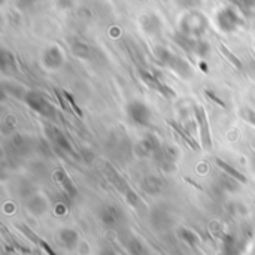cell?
<instances>
[{
	"label": "cell",
	"mask_w": 255,
	"mask_h": 255,
	"mask_svg": "<svg viewBox=\"0 0 255 255\" xmlns=\"http://www.w3.org/2000/svg\"><path fill=\"white\" fill-rule=\"evenodd\" d=\"M70 51L78 58H90L91 57V48L88 46V43L78 37L70 39Z\"/></svg>",
	"instance_id": "cell-14"
},
{
	"label": "cell",
	"mask_w": 255,
	"mask_h": 255,
	"mask_svg": "<svg viewBox=\"0 0 255 255\" xmlns=\"http://www.w3.org/2000/svg\"><path fill=\"white\" fill-rule=\"evenodd\" d=\"M126 200H127V203H128L131 208H134V209L140 205V199H139V196L136 194V191H133V190H128V191L126 193Z\"/></svg>",
	"instance_id": "cell-28"
},
{
	"label": "cell",
	"mask_w": 255,
	"mask_h": 255,
	"mask_svg": "<svg viewBox=\"0 0 255 255\" xmlns=\"http://www.w3.org/2000/svg\"><path fill=\"white\" fill-rule=\"evenodd\" d=\"M42 61H43V66L49 70H55V69H60L63 61H64V54L61 51V48L52 45L49 48L45 49L43 55H42Z\"/></svg>",
	"instance_id": "cell-9"
},
{
	"label": "cell",
	"mask_w": 255,
	"mask_h": 255,
	"mask_svg": "<svg viewBox=\"0 0 255 255\" xmlns=\"http://www.w3.org/2000/svg\"><path fill=\"white\" fill-rule=\"evenodd\" d=\"M39 247H40V248H42V250H43V251H45V253H46L48 255H57L55 253H54V251H52V248H51V247H49V245H48L45 241H42V242L39 244Z\"/></svg>",
	"instance_id": "cell-33"
},
{
	"label": "cell",
	"mask_w": 255,
	"mask_h": 255,
	"mask_svg": "<svg viewBox=\"0 0 255 255\" xmlns=\"http://www.w3.org/2000/svg\"><path fill=\"white\" fill-rule=\"evenodd\" d=\"M0 66L4 73H13L16 72V63L13 60V55L7 51H1L0 55Z\"/></svg>",
	"instance_id": "cell-19"
},
{
	"label": "cell",
	"mask_w": 255,
	"mask_h": 255,
	"mask_svg": "<svg viewBox=\"0 0 255 255\" xmlns=\"http://www.w3.org/2000/svg\"><path fill=\"white\" fill-rule=\"evenodd\" d=\"M18 229H19V230H21V232L25 235V238H28V239H30L33 244L39 245V244L42 242V239H40V238H37V236H36V235H34V233H33V232H31L28 227H25V226H18Z\"/></svg>",
	"instance_id": "cell-29"
},
{
	"label": "cell",
	"mask_w": 255,
	"mask_h": 255,
	"mask_svg": "<svg viewBox=\"0 0 255 255\" xmlns=\"http://www.w3.org/2000/svg\"><path fill=\"white\" fill-rule=\"evenodd\" d=\"M24 102L27 103V106L30 109H33L34 112H37L39 115L45 117V118H54L55 117V106L39 91H27L24 94Z\"/></svg>",
	"instance_id": "cell-4"
},
{
	"label": "cell",
	"mask_w": 255,
	"mask_h": 255,
	"mask_svg": "<svg viewBox=\"0 0 255 255\" xmlns=\"http://www.w3.org/2000/svg\"><path fill=\"white\" fill-rule=\"evenodd\" d=\"M99 255H117V254H115V251H114V250H111V248H105V250H102V251H100V254Z\"/></svg>",
	"instance_id": "cell-34"
},
{
	"label": "cell",
	"mask_w": 255,
	"mask_h": 255,
	"mask_svg": "<svg viewBox=\"0 0 255 255\" xmlns=\"http://www.w3.org/2000/svg\"><path fill=\"white\" fill-rule=\"evenodd\" d=\"M45 133L48 136V139L55 145L58 146L60 149H63L64 152H73V148H72V143L69 142V139L64 136V133L61 130H58L57 127L54 126H46L45 127Z\"/></svg>",
	"instance_id": "cell-10"
},
{
	"label": "cell",
	"mask_w": 255,
	"mask_h": 255,
	"mask_svg": "<svg viewBox=\"0 0 255 255\" xmlns=\"http://www.w3.org/2000/svg\"><path fill=\"white\" fill-rule=\"evenodd\" d=\"M63 94H64V99L69 102V105H70V108H72V111L76 114V117H79V118H82V111H81V108L76 105V102H75V99H73V96L69 93V91H63Z\"/></svg>",
	"instance_id": "cell-27"
},
{
	"label": "cell",
	"mask_w": 255,
	"mask_h": 255,
	"mask_svg": "<svg viewBox=\"0 0 255 255\" xmlns=\"http://www.w3.org/2000/svg\"><path fill=\"white\" fill-rule=\"evenodd\" d=\"M223 248H224L226 255L239 254V242H238V239H236L235 236H232V235H227V236L224 238V245H223Z\"/></svg>",
	"instance_id": "cell-24"
},
{
	"label": "cell",
	"mask_w": 255,
	"mask_h": 255,
	"mask_svg": "<svg viewBox=\"0 0 255 255\" xmlns=\"http://www.w3.org/2000/svg\"><path fill=\"white\" fill-rule=\"evenodd\" d=\"M126 112H127L128 121L133 126H136V127H149V124H151V111L143 102H140V100L128 102V105L126 108Z\"/></svg>",
	"instance_id": "cell-5"
},
{
	"label": "cell",
	"mask_w": 255,
	"mask_h": 255,
	"mask_svg": "<svg viewBox=\"0 0 255 255\" xmlns=\"http://www.w3.org/2000/svg\"><path fill=\"white\" fill-rule=\"evenodd\" d=\"M54 179L63 187V190H64L70 197H76L78 190H76L75 184L70 181V178L67 176V173H66L64 169H57V170L54 172Z\"/></svg>",
	"instance_id": "cell-13"
},
{
	"label": "cell",
	"mask_w": 255,
	"mask_h": 255,
	"mask_svg": "<svg viewBox=\"0 0 255 255\" xmlns=\"http://www.w3.org/2000/svg\"><path fill=\"white\" fill-rule=\"evenodd\" d=\"M194 115L199 124V131H200V140L205 149H211L212 148V139H211V128H209V121H208V115L203 106L200 105H194Z\"/></svg>",
	"instance_id": "cell-7"
},
{
	"label": "cell",
	"mask_w": 255,
	"mask_h": 255,
	"mask_svg": "<svg viewBox=\"0 0 255 255\" xmlns=\"http://www.w3.org/2000/svg\"><path fill=\"white\" fill-rule=\"evenodd\" d=\"M178 236H179L181 241L185 242L188 247H196V245L199 244V236H197L193 230H190V229H185V227L179 229V230H178Z\"/></svg>",
	"instance_id": "cell-22"
},
{
	"label": "cell",
	"mask_w": 255,
	"mask_h": 255,
	"mask_svg": "<svg viewBox=\"0 0 255 255\" xmlns=\"http://www.w3.org/2000/svg\"><path fill=\"white\" fill-rule=\"evenodd\" d=\"M106 172H108V178L111 179V182L115 185V188H117V190H120V191H121V193H124V194L130 190V188H128V185H127V182H126V181H124L118 173H117V170H115L112 166H109V164H108V166H106Z\"/></svg>",
	"instance_id": "cell-18"
},
{
	"label": "cell",
	"mask_w": 255,
	"mask_h": 255,
	"mask_svg": "<svg viewBox=\"0 0 255 255\" xmlns=\"http://www.w3.org/2000/svg\"><path fill=\"white\" fill-rule=\"evenodd\" d=\"M139 75H140L142 81H143L149 88L158 91L161 96H164V97H173V96H175V91H173L169 85H166L157 75H154V73H151V72H145V70H140Z\"/></svg>",
	"instance_id": "cell-8"
},
{
	"label": "cell",
	"mask_w": 255,
	"mask_h": 255,
	"mask_svg": "<svg viewBox=\"0 0 255 255\" xmlns=\"http://www.w3.org/2000/svg\"><path fill=\"white\" fill-rule=\"evenodd\" d=\"M215 163H217V166L227 175V176H230L232 179H235L236 182H241V184H247V178H245V175H242L239 170H236L233 166H230L229 163H226L224 160H221V158H215Z\"/></svg>",
	"instance_id": "cell-16"
},
{
	"label": "cell",
	"mask_w": 255,
	"mask_h": 255,
	"mask_svg": "<svg viewBox=\"0 0 255 255\" xmlns=\"http://www.w3.org/2000/svg\"><path fill=\"white\" fill-rule=\"evenodd\" d=\"M200 69H202V70H205V72H208V67H206V64H205V63H200Z\"/></svg>",
	"instance_id": "cell-35"
},
{
	"label": "cell",
	"mask_w": 255,
	"mask_h": 255,
	"mask_svg": "<svg viewBox=\"0 0 255 255\" xmlns=\"http://www.w3.org/2000/svg\"><path fill=\"white\" fill-rule=\"evenodd\" d=\"M99 217H100L102 224L111 229V227H115V226L120 224V221H121V218H123V214H121V211H120L117 206H114V205H106V206H103V208L100 209Z\"/></svg>",
	"instance_id": "cell-11"
},
{
	"label": "cell",
	"mask_w": 255,
	"mask_h": 255,
	"mask_svg": "<svg viewBox=\"0 0 255 255\" xmlns=\"http://www.w3.org/2000/svg\"><path fill=\"white\" fill-rule=\"evenodd\" d=\"M140 24L145 31L148 33H157L160 30V21L155 15H143L140 16Z\"/></svg>",
	"instance_id": "cell-21"
},
{
	"label": "cell",
	"mask_w": 255,
	"mask_h": 255,
	"mask_svg": "<svg viewBox=\"0 0 255 255\" xmlns=\"http://www.w3.org/2000/svg\"><path fill=\"white\" fill-rule=\"evenodd\" d=\"M127 251L131 255H143L145 253V247L142 245V242L136 238H131L127 244Z\"/></svg>",
	"instance_id": "cell-25"
},
{
	"label": "cell",
	"mask_w": 255,
	"mask_h": 255,
	"mask_svg": "<svg viewBox=\"0 0 255 255\" xmlns=\"http://www.w3.org/2000/svg\"><path fill=\"white\" fill-rule=\"evenodd\" d=\"M154 54L158 60V63L161 66H166L169 69H172L175 73H178L181 78L184 79H188L190 76H193V69L191 66L179 55L173 54L172 51H169L167 48L164 46H157L154 49Z\"/></svg>",
	"instance_id": "cell-1"
},
{
	"label": "cell",
	"mask_w": 255,
	"mask_h": 255,
	"mask_svg": "<svg viewBox=\"0 0 255 255\" xmlns=\"http://www.w3.org/2000/svg\"><path fill=\"white\" fill-rule=\"evenodd\" d=\"M175 40L178 42V45L184 51H187L190 54H196L199 57H206L208 52H209V43L208 42L196 39V37L185 36V34H182L179 31H178V34H175Z\"/></svg>",
	"instance_id": "cell-6"
},
{
	"label": "cell",
	"mask_w": 255,
	"mask_h": 255,
	"mask_svg": "<svg viewBox=\"0 0 255 255\" xmlns=\"http://www.w3.org/2000/svg\"><path fill=\"white\" fill-rule=\"evenodd\" d=\"M28 211H30L31 214L42 215V214L46 211V202L43 200V197H40V196L33 197V199L28 202Z\"/></svg>",
	"instance_id": "cell-23"
},
{
	"label": "cell",
	"mask_w": 255,
	"mask_h": 255,
	"mask_svg": "<svg viewBox=\"0 0 255 255\" xmlns=\"http://www.w3.org/2000/svg\"><path fill=\"white\" fill-rule=\"evenodd\" d=\"M220 49H221V52L224 54V57H226V58H227V60L235 66V67H236V69H239V70H241V69L244 67V64H242V61L239 60V57H236V55H235V54H233V52H232L226 45H221V46H220Z\"/></svg>",
	"instance_id": "cell-26"
},
{
	"label": "cell",
	"mask_w": 255,
	"mask_h": 255,
	"mask_svg": "<svg viewBox=\"0 0 255 255\" xmlns=\"http://www.w3.org/2000/svg\"><path fill=\"white\" fill-rule=\"evenodd\" d=\"M169 124H170V126H172V128H173V130H175V131H176V133H178V134H179V136L187 142V145L193 148V151H199V149H200L199 143L193 139V136H191L190 133H187V131L182 128V126H179L178 123H173V121H170Z\"/></svg>",
	"instance_id": "cell-20"
},
{
	"label": "cell",
	"mask_w": 255,
	"mask_h": 255,
	"mask_svg": "<svg viewBox=\"0 0 255 255\" xmlns=\"http://www.w3.org/2000/svg\"><path fill=\"white\" fill-rule=\"evenodd\" d=\"M67 214V208L63 203L55 205V215H66Z\"/></svg>",
	"instance_id": "cell-32"
},
{
	"label": "cell",
	"mask_w": 255,
	"mask_h": 255,
	"mask_svg": "<svg viewBox=\"0 0 255 255\" xmlns=\"http://www.w3.org/2000/svg\"><path fill=\"white\" fill-rule=\"evenodd\" d=\"M215 21L217 25L221 31L224 33H232L236 31L238 28L244 27L245 19L244 16L239 13V10L233 6H227V7H221L217 15H215Z\"/></svg>",
	"instance_id": "cell-3"
},
{
	"label": "cell",
	"mask_w": 255,
	"mask_h": 255,
	"mask_svg": "<svg viewBox=\"0 0 255 255\" xmlns=\"http://www.w3.org/2000/svg\"><path fill=\"white\" fill-rule=\"evenodd\" d=\"M57 239L64 250H75L79 242V235L73 229H61L57 235Z\"/></svg>",
	"instance_id": "cell-12"
},
{
	"label": "cell",
	"mask_w": 255,
	"mask_h": 255,
	"mask_svg": "<svg viewBox=\"0 0 255 255\" xmlns=\"http://www.w3.org/2000/svg\"><path fill=\"white\" fill-rule=\"evenodd\" d=\"M137 151L143 155H154L160 151V143L155 136H146L137 145Z\"/></svg>",
	"instance_id": "cell-15"
},
{
	"label": "cell",
	"mask_w": 255,
	"mask_h": 255,
	"mask_svg": "<svg viewBox=\"0 0 255 255\" xmlns=\"http://www.w3.org/2000/svg\"><path fill=\"white\" fill-rule=\"evenodd\" d=\"M205 93H206V96H208V97H209L211 100H214V102H215L217 105H220L221 108H226V103H224V102H223V100H221V99H220V97L217 96V94H214V93H212L211 90H205Z\"/></svg>",
	"instance_id": "cell-31"
},
{
	"label": "cell",
	"mask_w": 255,
	"mask_h": 255,
	"mask_svg": "<svg viewBox=\"0 0 255 255\" xmlns=\"http://www.w3.org/2000/svg\"><path fill=\"white\" fill-rule=\"evenodd\" d=\"M206 28H208V18L197 10L187 13L185 16H182L179 22V30H181L179 33L196 39L202 36L206 31Z\"/></svg>",
	"instance_id": "cell-2"
},
{
	"label": "cell",
	"mask_w": 255,
	"mask_h": 255,
	"mask_svg": "<svg viewBox=\"0 0 255 255\" xmlns=\"http://www.w3.org/2000/svg\"><path fill=\"white\" fill-rule=\"evenodd\" d=\"M242 117L250 123V124H253L255 127V111L254 109H244L242 111Z\"/></svg>",
	"instance_id": "cell-30"
},
{
	"label": "cell",
	"mask_w": 255,
	"mask_h": 255,
	"mask_svg": "<svg viewBox=\"0 0 255 255\" xmlns=\"http://www.w3.org/2000/svg\"><path fill=\"white\" fill-rule=\"evenodd\" d=\"M142 188H143L148 194L154 196V194H158V193L163 190V182H161L158 178L149 175V176H146V178L142 181Z\"/></svg>",
	"instance_id": "cell-17"
}]
</instances>
